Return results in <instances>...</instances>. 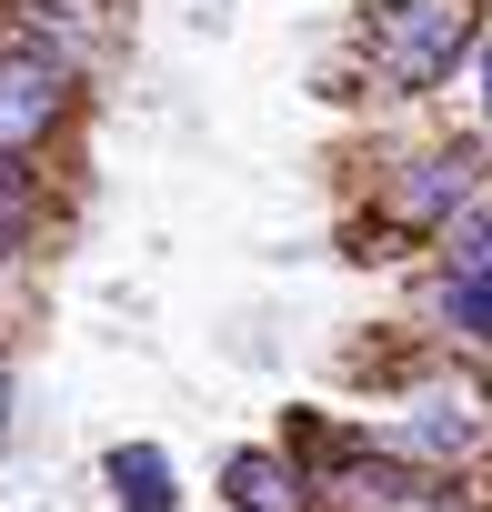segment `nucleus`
<instances>
[{
    "instance_id": "1",
    "label": "nucleus",
    "mask_w": 492,
    "mask_h": 512,
    "mask_svg": "<svg viewBox=\"0 0 492 512\" xmlns=\"http://www.w3.org/2000/svg\"><path fill=\"white\" fill-rule=\"evenodd\" d=\"M372 51L402 91H432L462 51H472V0H382L372 21Z\"/></svg>"
},
{
    "instance_id": "6",
    "label": "nucleus",
    "mask_w": 492,
    "mask_h": 512,
    "mask_svg": "<svg viewBox=\"0 0 492 512\" xmlns=\"http://www.w3.org/2000/svg\"><path fill=\"white\" fill-rule=\"evenodd\" d=\"M442 322H452L462 342H492V272H452V282H442Z\"/></svg>"
},
{
    "instance_id": "9",
    "label": "nucleus",
    "mask_w": 492,
    "mask_h": 512,
    "mask_svg": "<svg viewBox=\"0 0 492 512\" xmlns=\"http://www.w3.org/2000/svg\"><path fill=\"white\" fill-rule=\"evenodd\" d=\"M0 422H11V362H0Z\"/></svg>"
},
{
    "instance_id": "2",
    "label": "nucleus",
    "mask_w": 492,
    "mask_h": 512,
    "mask_svg": "<svg viewBox=\"0 0 492 512\" xmlns=\"http://www.w3.org/2000/svg\"><path fill=\"white\" fill-rule=\"evenodd\" d=\"M61 111H71V71L61 61H41V51H11L0 61V151H41L51 131H61Z\"/></svg>"
},
{
    "instance_id": "3",
    "label": "nucleus",
    "mask_w": 492,
    "mask_h": 512,
    "mask_svg": "<svg viewBox=\"0 0 492 512\" xmlns=\"http://www.w3.org/2000/svg\"><path fill=\"white\" fill-rule=\"evenodd\" d=\"M221 492H231V512H312V492H302V472L282 452H231Z\"/></svg>"
},
{
    "instance_id": "4",
    "label": "nucleus",
    "mask_w": 492,
    "mask_h": 512,
    "mask_svg": "<svg viewBox=\"0 0 492 512\" xmlns=\"http://www.w3.org/2000/svg\"><path fill=\"white\" fill-rule=\"evenodd\" d=\"M101 482H111L121 512H171V492H181L161 442H111V452H101Z\"/></svg>"
},
{
    "instance_id": "8",
    "label": "nucleus",
    "mask_w": 492,
    "mask_h": 512,
    "mask_svg": "<svg viewBox=\"0 0 492 512\" xmlns=\"http://www.w3.org/2000/svg\"><path fill=\"white\" fill-rule=\"evenodd\" d=\"M472 91H482V111H492V31L472 41Z\"/></svg>"
},
{
    "instance_id": "7",
    "label": "nucleus",
    "mask_w": 492,
    "mask_h": 512,
    "mask_svg": "<svg viewBox=\"0 0 492 512\" xmlns=\"http://www.w3.org/2000/svg\"><path fill=\"white\" fill-rule=\"evenodd\" d=\"M452 272H492V211H462L452 221Z\"/></svg>"
},
{
    "instance_id": "5",
    "label": "nucleus",
    "mask_w": 492,
    "mask_h": 512,
    "mask_svg": "<svg viewBox=\"0 0 492 512\" xmlns=\"http://www.w3.org/2000/svg\"><path fill=\"white\" fill-rule=\"evenodd\" d=\"M462 191H472V151H432V171L402 181V211H412V221H442Z\"/></svg>"
}]
</instances>
